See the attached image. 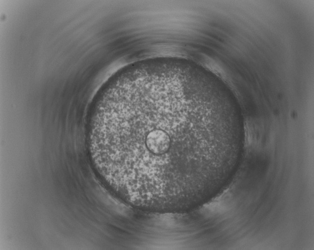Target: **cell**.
<instances>
[{"label":"cell","instance_id":"obj_1","mask_svg":"<svg viewBox=\"0 0 314 250\" xmlns=\"http://www.w3.org/2000/svg\"><path fill=\"white\" fill-rule=\"evenodd\" d=\"M100 107L90 123L98 170L128 203L156 212L195 208L222 171L232 117L200 93L158 84Z\"/></svg>","mask_w":314,"mask_h":250}]
</instances>
